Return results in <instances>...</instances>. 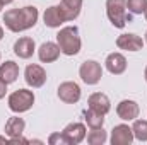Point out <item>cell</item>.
I'll use <instances>...</instances> for the list:
<instances>
[{
  "label": "cell",
  "mask_w": 147,
  "mask_h": 145,
  "mask_svg": "<svg viewBox=\"0 0 147 145\" xmlns=\"http://www.w3.org/2000/svg\"><path fill=\"white\" fill-rule=\"evenodd\" d=\"M39 19V12L34 5H26L21 9H10L3 14V24L12 33H22L34 28Z\"/></svg>",
  "instance_id": "cell-1"
},
{
  "label": "cell",
  "mask_w": 147,
  "mask_h": 145,
  "mask_svg": "<svg viewBox=\"0 0 147 145\" xmlns=\"http://www.w3.org/2000/svg\"><path fill=\"white\" fill-rule=\"evenodd\" d=\"M57 44L60 46V51L67 56H74L80 51L82 41L79 36L77 26H65L57 33Z\"/></svg>",
  "instance_id": "cell-2"
},
{
  "label": "cell",
  "mask_w": 147,
  "mask_h": 145,
  "mask_svg": "<svg viewBox=\"0 0 147 145\" xmlns=\"http://www.w3.org/2000/svg\"><path fill=\"white\" fill-rule=\"evenodd\" d=\"M34 92L33 91H29V89H17V91H14L10 96H9V99H7V104H9V109L12 111V113H26V111H29V109L33 108V104H34Z\"/></svg>",
  "instance_id": "cell-3"
},
{
  "label": "cell",
  "mask_w": 147,
  "mask_h": 145,
  "mask_svg": "<svg viewBox=\"0 0 147 145\" xmlns=\"http://www.w3.org/2000/svg\"><path fill=\"white\" fill-rule=\"evenodd\" d=\"M106 15L115 28L123 29L130 19L127 14V0H106Z\"/></svg>",
  "instance_id": "cell-4"
},
{
  "label": "cell",
  "mask_w": 147,
  "mask_h": 145,
  "mask_svg": "<svg viewBox=\"0 0 147 145\" xmlns=\"http://www.w3.org/2000/svg\"><path fill=\"white\" fill-rule=\"evenodd\" d=\"M79 77L82 79L84 84L87 85H96L99 84L101 77H103V68L101 63H98L96 60H86L80 68H79Z\"/></svg>",
  "instance_id": "cell-5"
},
{
  "label": "cell",
  "mask_w": 147,
  "mask_h": 145,
  "mask_svg": "<svg viewBox=\"0 0 147 145\" xmlns=\"http://www.w3.org/2000/svg\"><path fill=\"white\" fill-rule=\"evenodd\" d=\"M57 96L62 103L65 104H75L80 101V96H82V91L79 87V84H75L72 80H67V82H62L57 89Z\"/></svg>",
  "instance_id": "cell-6"
},
{
  "label": "cell",
  "mask_w": 147,
  "mask_h": 145,
  "mask_svg": "<svg viewBox=\"0 0 147 145\" xmlns=\"http://www.w3.org/2000/svg\"><path fill=\"white\" fill-rule=\"evenodd\" d=\"M24 80L29 87L33 89H39L46 84V72L41 65L38 63H29L24 70Z\"/></svg>",
  "instance_id": "cell-7"
},
{
  "label": "cell",
  "mask_w": 147,
  "mask_h": 145,
  "mask_svg": "<svg viewBox=\"0 0 147 145\" xmlns=\"http://www.w3.org/2000/svg\"><path fill=\"white\" fill-rule=\"evenodd\" d=\"M116 114H118V118L123 119V121H134V119L139 118L140 108H139V104H137L134 99H123V101H120L118 106H116Z\"/></svg>",
  "instance_id": "cell-8"
},
{
  "label": "cell",
  "mask_w": 147,
  "mask_h": 145,
  "mask_svg": "<svg viewBox=\"0 0 147 145\" xmlns=\"http://www.w3.org/2000/svg\"><path fill=\"white\" fill-rule=\"evenodd\" d=\"M134 132L132 126L128 125H116L111 130V137H110V144L111 145H130L134 142Z\"/></svg>",
  "instance_id": "cell-9"
},
{
  "label": "cell",
  "mask_w": 147,
  "mask_h": 145,
  "mask_svg": "<svg viewBox=\"0 0 147 145\" xmlns=\"http://www.w3.org/2000/svg\"><path fill=\"white\" fill-rule=\"evenodd\" d=\"M34 51H36V43H34L33 38L22 36L14 43V53H16V56H19L21 60L31 58V56L34 55Z\"/></svg>",
  "instance_id": "cell-10"
},
{
  "label": "cell",
  "mask_w": 147,
  "mask_h": 145,
  "mask_svg": "<svg viewBox=\"0 0 147 145\" xmlns=\"http://www.w3.org/2000/svg\"><path fill=\"white\" fill-rule=\"evenodd\" d=\"M60 46L53 41H46L38 48V58L41 63H53L60 58Z\"/></svg>",
  "instance_id": "cell-11"
},
{
  "label": "cell",
  "mask_w": 147,
  "mask_h": 145,
  "mask_svg": "<svg viewBox=\"0 0 147 145\" xmlns=\"http://www.w3.org/2000/svg\"><path fill=\"white\" fill-rule=\"evenodd\" d=\"M144 39L134 33H128V34H120L116 38V46L120 50H127V51H140L144 48Z\"/></svg>",
  "instance_id": "cell-12"
},
{
  "label": "cell",
  "mask_w": 147,
  "mask_h": 145,
  "mask_svg": "<svg viewBox=\"0 0 147 145\" xmlns=\"http://www.w3.org/2000/svg\"><path fill=\"white\" fill-rule=\"evenodd\" d=\"M62 132H63V135L67 137V140H69V144H70V145L80 144V142L86 138V135H87L86 125H84V123H77V121L69 123Z\"/></svg>",
  "instance_id": "cell-13"
},
{
  "label": "cell",
  "mask_w": 147,
  "mask_h": 145,
  "mask_svg": "<svg viewBox=\"0 0 147 145\" xmlns=\"http://www.w3.org/2000/svg\"><path fill=\"white\" fill-rule=\"evenodd\" d=\"M105 65H106V70L113 75H121V73L127 70V58L121 55V53H118V51H115V53H110L108 56H106V62H105Z\"/></svg>",
  "instance_id": "cell-14"
},
{
  "label": "cell",
  "mask_w": 147,
  "mask_h": 145,
  "mask_svg": "<svg viewBox=\"0 0 147 145\" xmlns=\"http://www.w3.org/2000/svg\"><path fill=\"white\" fill-rule=\"evenodd\" d=\"M43 21H45V26H48V28H51V29H57V28H60L63 22H67L58 5L48 7V9L45 10V14H43Z\"/></svg>",
  "instance_id": "cell-15"
},
{
  "label": "cell",
  "mask_w": 147,
  "mask_h": 145,
  "mask_svg": "<svg viewBox=\"0 0 147 145\" xmlns=\"http://www.w3.org/2000/svg\"><path fill=\"white\" fill-rule=\"evenodd\" d=\"M87 106L94 111H99L103 114H108L111 109V103H110V97L103 92H94L89 96L87 99Z\"/></svg>",
  "instance_id": "cell-16"
},
{
  "label": "cell",
  "mask_w": 147,
  "mask_h": 145,
  "mask_svg": "<svg viewBox=\"0 0 147 145\" xmlns=\"http://www.w3.org/2000/svg\"><path fill=\"white\" fill-rule=\"evenodd\" d=\"M58 7L63 14L65 21L69 22V21H74L79 17L80 9H82V0H60Z\"/></svg>",
  "instance_id": "cell-17"
},
{
  "label": "cell",
  "mask_w": 147,
  "mask_h": 145,
  "mask_svg": "<svg viewBox=\"0 0 147 145\" xmlns=\"http://www.w3.org/2000/svg\"><path fill=\"white\" fill-rule=\"evenodd\" d=\"M19 77V65L12 60H7L3 63H0V79L9 85L12 82H16Z\"/></svg>",
  "instance_id": "cell-18"
},
{
  "label": "cell",
  "mask_w": 147,
  "mask_h": 145,
  "mask_svg": "<svg viewBox=\"0 0 147 145\" xmlns=\"http://www.w3.org/2000/svg\"><path fill=\"white\" fill-rule=\"evenodd\" d=\"M26 130V121L19 116H12L7 119L5 123V135L9 138H16V137H21Z\"/></svg>",
  "instance_id": "cell-19"
},
{
  "label": "cell",
  "mask_w": 147,
  "mask_h": 145,
  "mask_svg": "<svg viewBox=\"0 0 147 145\" xmlns=\"http://www.w3.org/2000/svg\"><path fill=\"white\" fill-rule=\"evenodd\" d=\"M105 116L106 114H103L99 111H94L91 108L87 111H84V121H86V125L89 128H101L105 125Z\"/></svg>",
  "instance_id": "cell-20"
},
{
  "label": "cell",
  "mask_w": 147,
  "mask_h": 145,
  "mask_svg": "<svg viewBox=\"0 0 147 145\" xmlns=\"http://www.w3.org/2000/svg\"><path fill=\"white\" fill-rule=\"evenodd\" d=\"M86 137H87V144L89 145H103L108 140V133L103 130V126L101 128H91V132Z\"/></svg>",
  "instance_id": "cell-21"
},
{
  "label": "cell",
  "mask_w": 147,
  "mask_h": 145,
  "mask_svg": "<svg viewBox=\"0 0 147 145\" xmlns=\"http://www.w3.org/2000/svg\"><path fill=\"white\" fill-rule=\"evenodd\" d=\"M134 138L139 142H147V121L146 119H134L132 125Z\"/></svg>",
  "instance_id": "cell-22"
},
{
  "label": "cell",
  "mask_w": 147,
  "mask_h": 145,
  "mask_svg": "<svg viewBox=\"0 0 147 145\" xmlns=\"http://www.w3.org/2000/svg\"><path fill=\"white\" fill-rule=\"evenodd\" d=\"M127 9L134 15L144 14L147 9V0H127Z\"/></svg>",
  "instance_id": "cell-23"
},
{
  "label": "cell",
  "mask_w": 147,
  "mask_h": 145,
  "mask_svg": "<svg viewBox=\"0 0 147 145\" xmlns=\"http://www.w3.org/2000/svg\"><path fill=\"white\" fill-rule=\"evenodd\" d=\"M48 144L50 145H70L67 137L63 135V132H55L48 137Z\"/></svg>",
  "instance_id": "cell-24"
},
{
  "label": "cell",
  "mask_w": 147,
  "mask_h": 145,
  "mask_svg": "<svg viewBox=\"0 0 147 145\" xmlns=\"http://www.w3.org/2000/svg\"><path fill=\"white\" fill-rule=\"evenodd\" d=\"M5 94H7V84L0 79V99H3V97H5Z\"/></svg>",
  "instance_id": "cell-25"
},
{
  "label": "cell",
  "mask_w": 147,
  "mask_h": 145,
  "mask_svg": "<svg viewBox=\"0 0 147 145\" xmlns=\"http://www.w3.org/2000/svg\"><path fill=\"white\" fill-rule=\"evenodd\" d=\"M12 2H14V0H0V5H2V7H5V5H10Z\"/></svg>",
  "instance_id": "cell-26"
},
{
  "label": "cell",
  "mask_w": 147,
  "mask_h": 145,
  "mask_svg": "<svg viewBox=\"0 0 147 145\" xmlns=\"http://www.w3.org/2000/svg\"><path fill=\"white\" fill-rule=\"evenodd\" d=\"M0 144H9V140L5 137H0Z\"/></svg>",
  "instance_id": "cell-27"
},
{
  "label": "cell",
  "mask_w": 147,
  "mask_h": 145,
  "mask_svg": "<svg viewBox=\"0 0 147 145\" xmlns=\"http://www.w3.org/2000/svg\"><path fill=\"white\" fill-rule=\"evenodd\" d=\"M2 38H3V29H2V26H0V41H2Z\"/></svg>",
  "instance_id": "cell-28"
},
{
  "label": "cell",
  "mask_w": 147,
  "mask_h": 145,
  "mask_svg": "<svg viewBox=\"0 0 147 145\" xmlns=\"http://www.w3.org/2000/svg\"><path fill=\"white\" fill-rule=\"evenodd\" d=\"M144 79H146V82H147V67H146V70H144Z\"/></svg>",
  "instance_id": "cell-29"
},
{
  "label": "cell",
  "mask_w": 147,
  "mask_h": 145,
  "mask_svg": "<svg viewBox=\"0 0 147 145\" xmlns=\"http://www.w3.org/2000/svg\"><path fill=\"white\" fill-rule=\"evenodd\" d=\"M144 15H146V21H147V9H146V12H144Z\"/></svg>",
  "instance_id": "cell-30"
},
{
  "label": "cell",
  "mask_w": 147,
  "mask_h": 145,
  "mask_svg": "<svg viewBox=\"0 0 147 145\" xmlns=\"http://www.w3.org/2000/svg\"><path fill=\"white\" fill-rule=\"evenodd\" d=\"M146 43H147V31H146Z\"/></svg>",
  "instance_id": "cell-31"
},
{
  "label": "cell",
  "mask_w": 147,
  "mask_h": 145,
  "mask_svg": "<svg viewBox=\"0 0 147 145\" xmlns=\"http://www.w3.org/2000/svg\"><path fill=\"white\" fill-rule=\"evenodd\" d=\"M0 60H2V53H0Z\"/></svg>",
  "instance_id": "cell-32"
},
{
  "label": "cell",
  "mask_w": 147,
  "mask_h": 145,
  "mask_svg": "<svg viewBox=\"0 0 147 145\" xmlns=\"http://www.w3.org/2000/svg\"><path fill=\"white\" fill-rule=\"evenodd\" d=\"M0 10H2V5H0Z\"/></svg>",
  "instance_id": "cell-33"
}]
</instances>
